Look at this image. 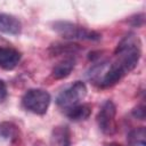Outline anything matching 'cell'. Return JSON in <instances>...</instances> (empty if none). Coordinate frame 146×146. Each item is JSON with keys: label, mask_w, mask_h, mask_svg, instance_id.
Masks as SVG:
<instances>
[{"label": "cell", "mask_w": 146, "mask_h": 146, "mask_svg": "<svg viewBox=\"0 0 146 146\" xmlns=\"http://www.w3.org/2000/svg\"><path fill=\"white\" fill-rule=\"evenodd\" d=\"M114 55V60L106 65L97 82L100 88L116 84L138 65L141 57V42L139 38L133 33L127 34L119 42Z\"/></svg>", "instance_id": "obj_1"}, {"label": "cell", "mask_w": 146, "mask_h": 146, "mask_svg": "<svg viewBox=\"0 0 146 146\" xmlns=\"http://www.w3.org/2000/svg\"><path fill=\"white\" fill-rule=\"evenodd\" d=\"M51 29L62 38L68 40L98 41L102 39L100 33L67 21H56L51 24Z\"/></svg>", "instance_id": "obj_2"}, {"label": "cell", "mask_w": 146, "mask_h": 146, "mask_svg": "<svg viewBox=\"0 0 146 146\" xmlns=\"http://www.w3.org/2000/svg\"><path fill=\"white\" fill-rule=\"evenodd\" d=\"M50 95L43 89H29L22 97V106L34 114L43 115L50 105Z\"/></svg>", "instance_id": "obj_3"}, {"label": "cell", "mask_w": 146, "mask_h": 146, "mask_svg": "<svg viewBox=\"0 0 146 146\" xmlns=\"http://www.w3.org/2000/svg\"><path fill=\"white\" fill-rule=\"evenodd\" d=\"M87 95V87L82 81H75L65 88L56 98L57 106L64 112L80 104Z\"/></svg>", "instance_id": "obj_4"}, {"label": "cell", "mask_w": 146, "mask_h": 146, "mask_svg": "<svg viewBox=\"0 0 146 146\" xmlns=\"http://www.w3.org/2000/svg\"><path fill=\"white\" fill-rule=\"evenodd\" d=\"M115 116H116V106L111 99H107L102 105V107L96 116L97 124L103 133L113 135L115 132V130H116Z\"/></svg>", "instance_id": "obj_5"}, {"label": "cell", "mask_w": 146, "mask_h": 146, "mask_svg": "<svg viewBox=\"0 0 146 146\" xmlns=\"http://www.w3.org/2000/svg\"><path fill=\"white\" fill-rule=\"evenodd\" d=\"M21 58L22 54L0 36V67L7 71L14 70L21 62Z\"/></svg>", "instance_id": "obj_6"}, {"label": "cell", "mask_w": 146, "mask_h": 146, "mask_svg": "<svg viewBox=\"0 0 146 146\" xmlns=\"http://www.w3.org/2000/svg\"><path fill=\"white\" fill-rule=\"evenodd\" d=\"M0 32L11 35L19 34L22 32V23L14 15L0 13Z\"/></svg>", "instance_id": "obj_7"}, {"label": "cell", "mask_w": 146, "mask_h": 146, "mask_svg": "<svg viewBox=\"0 0 146 146\" xmlns=\"http://www.w3.org/2000/svg\"><path fill=\"white\" fill-rule=\"evenodd\" d=\"M74 67H75V58L72 56H67V57L63 58L62 60H59L54 66V68L51 71V75L56 80L65 79L71 74V72L73 71Z\"/></svg>", "instance_id": "obj_8"}, {"label": "cell", "mask_w": 146, "mask_h": 146, "mask_svg": "<svg viewBox=\"0 0 146 146\" xmlns=\"http://www.w3.org/2000/svg\"><path fill=\"white\" fill-rule=\"evenodd\" d=\"M51 143L54 146H71V130L68 125L55 127L51 132Z\"/></svg>", "instance_id": "obj_9"}, {"label": "cell", "mask_w": 146, "mask_h": 146, "mask_svg": "<svg viewBox=\"0 0 146 146\" xmlns=\"http://www.w3.org/2000/svg\"><path fill=\"white\" fill-rule=\"evenodd\" d=\"M65 114L70 120L74 121V122L87 120L91 114V105L90 104H79V105L70 108L68 111H66Z\"/></svg>", "instance_id": "obj_10"}, {"label": "cell", "mask_w": 146, "mask_h": 146, "mask_svg": "<svg viewBox=\"0 0 146 146\" xmlns=\"http://www.w3.org/2000/svg\"><path fill=\"white\" fill-rule=\"evenodd\" d=\"M145 136H146V130L145 127H139L133 130H131L128 133V143L130 146H146L145 144Z\"/></svg>", "instance_id": "obj_11"}, {"label": "cell", "mask_w": 146, "mask_h": 146, "mask_svg": "<svg viewBox=\"0 0 146 146\" xmlns=\"http://www.w3.org/2000/svg\"><path fill=\"white\" fill-rule=\"evenodd\" d=\"M0 133L3 138L13 141L18 138V128L11 122H5L0 125Z\"/></svg>", "instance_id": "obj_12"}, {"label": "cell", "mask_w": 146, "mask_h": 146, "mask_svg": "<svg viewBox=\"0 0 146 146\" xmlns=\"http://www.w3.org/2000/svg\"><path fill=\"white\" fill-rule=\"evenodd\" d=\"M132 114H133L135 117L140 119V120H144V117H145V107H144V105L137 106V107L133 110Z\"/></svg>", "instance_id": "obj_13"}, {"label": "cell", "mask_w": 146, "mask_h": 146, "mask_svg": "<svg viewBox=\"0 0 146 146\" xmlns=\"http://www.w3.org/2000/svg\"><path fill=\"white\" fill-rule=\"evenodd\" d=\"M7 97V88L6 84L2 80H0V103L2 100H5V98Z\"/></svg>", "instance_id": "obj_14"}, {"label": "cell", "mask_w": 146, "mask_h": 146, "mask_svg": "<svg viewBox=\"0 0 146 146\" xmlns=\"http://www.w3.org/2000/svg\"><path fill=\"white\" fill-rule=\"evenodd\" d=\"M105 146H123V145H121V144H119V143H108V144H106Z\"/></svg>", "instance_id": "obj_15"}]
</instances>
